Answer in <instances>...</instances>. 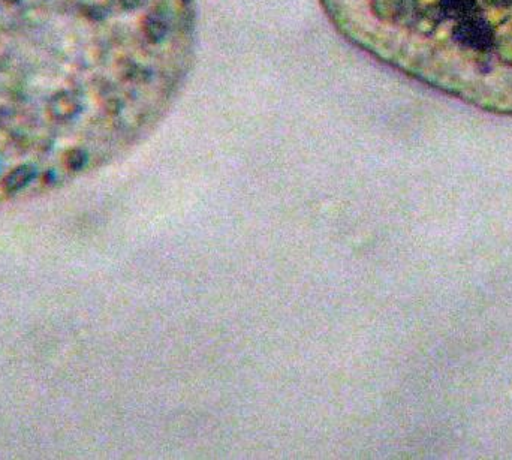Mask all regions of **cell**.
Wrapping results in <instances>:
<instances>
[{
    "mask_svg": "<svg viewBox=\"0 0 512 460\" xmlns=\"http://www.w3.org/2000/svg\"><path fill=\"white\" fill-rule=\"evenodd\" d=\"M351 47L477 110L512 117V0H318Z\"/></svg>",
    "mask_w": 512,
    "mask_h": 460,
    "instance_id": "1",
    "label": "cell"
}]
</instances>
